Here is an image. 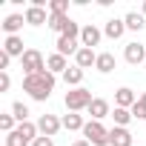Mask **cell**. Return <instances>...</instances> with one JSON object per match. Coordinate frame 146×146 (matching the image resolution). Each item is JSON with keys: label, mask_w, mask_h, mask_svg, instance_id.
<instances>
[{"label": "cell", "mask_w": 146, "mask_h": 146, "mask_svg": "<svg viewBox=\"0 0 146 146\" xmlns=\"http://www.w3.org/2000/svg\"><path fill=\"white\" fill-rule=\"evenodd\" d=\"M54 75L49 69H43V72H37V75H26L23 78V92L32 98V100H49L52 98V92H54Z\"/></svg>", "instance_id": "obj_1"}, {"label": "cell", "mask_w": 146, "mask_h": 146, "mask_svg": "<svg viewBox=\"0 0 146 146\" xmlns=\"http://www.w3.org/2000/svg\"><path fill=\"white\" fill-rule=\"evenodd\" d=\"M92 92L89 89H83V86H78V89H69L66 92V98H63V103H66V109L69 112H83V109H89L92 106Z\"/></svg>", "instance_id": "obj_2"}, {"label": "cell", "mask_w": 146, "mask_h": 146, "mask_svg": "<svg viewBox=\"0 0 146 146\" xmlns=\"http://www.w3.org/2000/svg\"><path fill=\"white\" fill-rule=\"evenodd\" d=\"M83 137L92 143V146H109V129L100 123V120H89L83 126Z\"/></svg>", "instance_id": "obj_3"}, {"label": "cell", "mask_w": 146, "mask_h": 146, "mask_svg": "<svg viewBox=\"0 0 146 146\" xmlns=\"http://www.w3.org/2000/svg\"><path fill=\"white\" fill-rule=\"evenodd\" d=\"M20 63H23V72H26V75H37V72L46 69V60H43V54H40L37 49H26V54L20 57Z\"/></svg>", "instance_id": "obj_4"}, {"label": "cell", "mask_w": 146, "mask_h": 146, "mask_svg": "<svg viewBox=\"0 0 146 146\" xmlns=\"http://www.w3.org/2000/svg\"><path fill=\"white\" fill-rule=\"evenodd\" d=\"M37 129H40V135L54 137V135L63 129V120H60L57 115H40V117H37Z\"/></svg>", "instance_id": "obj_5"}, {"label": "cell", "mask_w": 146, "mask_h": 146, "mask_svg": "<svg viewBox=\"0 0 146 146\" xmlns=\"http://www.w3.org/2000/svg\"><path fill=\"white\" fill-rule=\"evenodd\" d=\"M123 57H126V63H132V66H137V63H143L146 60V46L143 43H126V49H123Z\"/></svg>", "instance_id": "obj_6"}, {"label": "cell", "mask_w": 146, "mask_h": 146, "mask_svg": "<svg viewBox=\"0 0 146 146\" xmlns=\"http://www.w3.org/2000/svg\"><path fill=\"white\" fill-rule=\"evenodd\" d=\"M78 52H80V37H69V35L57 37V54L69 57V54H78Z\"/></svg>", "instance_id": "obj_7"}, {"label": "cell", "mask_w": 146, "mask_h": 146, "mask_svg": "<svg viewBox=\"0 0 146 146\" xmlns=\"http://www.w3.org/2000/svg\"><path fill=\"white\" fill-rule=\"evenodd\" d=\"M109 146H135L132 143V132L123 126H112L109 129Z\"/></svg>", "instance_id": "obj_8"}, {"label": "cell", "mask_w": 146, "mask_h": 146, "mask_svg": "<svg viewBox=\"0 0 146 146\" xmlns=\"http://www.w3.org/2000/svg\"><path fill=\"white\" fill-rule=\"evenodd\" d=\"M100 37H103V32L98 29V26H83V32H80V46H86V49H95L98 43H100Z\"/></svg>", "instance_id": "obj_9"}, {"label": "cell", "mask_w": 146, "mask_h": 146, "mask_svg": "<svg viewBox=\"0 0 146 146\" xmlns=\"http://www.w3.org/2000/svg\"><path fill=\"white\" fill-rule=\"evenodd\" d=\"M135 103H137V95H135L129 86H120V89L115 92V106H117V109H132Z\"/></svg>", "instance_id": "obj_10"}, {"label": "cell", "mask_w": 146, "mask_h": 146, "mask_svg": "<svg viewBox=\"0 0 146 146\" xmlns=\"http://www.w3.org/2000/svg\"><path fill=\"white\" fill-rule=\"evenodd\" d=\"M26 23L29 26H43V23H49V12L43 6H29L26 9Z\"/></svg>", "instance_id": "obj_11"}, {"label": "cell", "mask_w": 146, "mask_h": 146, "mask_svg": "<svg viewBox=\"0 0 146 146\" xmlns=\"http://www.w3.org/2000/svg\"><path fill=\"white\" fill-rule=\"evenodd\" d=\"M123 32H126V23H123L120 17H112V20H106V26H103V35H106L109 40H120Z\"/></svg>", "instance_id": "obj_12"}, {"label": "cell", "mask_w": 146, "mask_h": 146, "mask_svg": "<svg viewBox=\"0 0 146 146\" xmlns=\"http://www.w3.org/2000/svg\"><path fill=\"white\" fill-rule=\"evenodd\" d=\"M86 112L92 115V120H103L106 115H112V106H109V100H103V98H95V100H92V106H89Z\"/></svg>", "instance_id": "obj_13"}, {"label": "cell", "mask_w": 146, "mask_h": 146, "mask_svg": "<svg viewBox=\"0 0 146 146\" xmlns=\"http://www.w3.org/2000/svg\"><path fill=\"white\" fill-rule=\"evenodd\" d=\"M23 23H26V15H9V17L0 23V26H3V32H6L9 37H15V35L23 29Z\"/></svg>", "instance_id": "obj_14"}, {"label": "cell", "mask_w": 146, "mask_h": 146, "mask_svg": "<svg viewBox=\"0 0 146 146\" xmlns=\"http://www.w3.org/2000/svg\"><path fill=\"white\" fill-rule=\"evenodd\" d=\"M3 52H6L9 57H23V54H26V49H23V37H20V35H15V37H6V43H3Z\"/></svg>", "instance_id": "obj_15"}, {"label": "cell", "mask_w": 146, "mask_h": 146, "mask_svg": "<svg viewBox=\"0 0 146 146\" xmlns=\"http://www.w3.org/2000/svg\"><path fill=\"white\" fill-rule=\"evenodd\" d=\"M98 63V54H95V49H86V46H80V52L75 54V66H80L83 72L89 69V66H95Z\"/></svg>", "instance_id": "obj_16"}, {"label": "cell", "mask_w": 146, "mask_h": 146, "mask_svg": "<svg viewBox=\"0 0 146 146\" xmlns=\"http://www.w3.org/2000/svg\"><path fill=\"white\" fill-rule=\"evenodd\" d=\"M60 120H63V129H66V132H83V126H86L83 115H78V112H69V115H63Z\"/></svg>", "instance_id": "obj_17"}, {"label": "cell", "mask_w": 146, "mask_h": 146, "mask_svg": "<svg viewBox=\"0 0 146 146\" xmlns=\"http://www.w3.org/2000/svg\"><path fill=\"white\" fill-rule=\"evenodd\" d=\"M115 66H117V60H115V54H112V52H100V54H98L95 69L100 72V75H109V72H115Z\"/></svg>", "instance_id": "obj_18"}, {"label": "cell", "mask_w": 146, "mask_h": 146, "mask_svg": "<svg viewBox=\"0 0 146 146\" xmlns=\"http://www.w3.org/2000/svg\"><path fill=\"white\" fill-rule=\"evenodd\" d=\"M46 69L52 72V75H63V72L69 69V63H66V57H63V54H57V52H54V54H49V57H46Z\"/></svg>", "instance_id": "obj_19"}, {"label": "cell", "mask_w": 146, "mask_h": 146, "mask_svg": "<svg viewBox=\"0 0 146 146\" xmlns=\"http://www.w3.org/2000/svg\"><path fill=\"white\" fill-rule=\"evenodd\" d=\"M63 80H66V86L78 89V86L83 83V69H80V66H69V69L63 72Z\"/></svg>", "instance_id": "obj_20"}, {"label": "cell", "mask_w": 146, "mask_h": 146, "mask_svg": "<svg viewBox=\"0 0 146 146\" xmlns=\"http://www.w3.org/2000/svg\"><path fill=\"white\" fill-rule=\"evenodd\" d=\"M69 20H72L69 15H49V23H46V26H49L52 32H60V35H63L66 26H69Z\"/></svg>", "instance_id": "obj_21"}, {"label": "cell", "mask_w": 146, "mask_h": 146, "mask_svg": "<svg viewBox=\"0 0 146 146\" xmlns=\"http://www.w3.org/2000/svg\"><path fill=\"white\" fill-rule=\"evenodd\" d=\"M123 23H126V29H132V32H140V29L146 26V17H143L140 12H129V15L123 17Z\"/></svg>", "instance_id": "obj_22"}, {"label": "cell", "mask_w": 146, "mask_h": 146, "mask_svg": "<svg viewBox=\"0 0 146 146\" xmlns=\"http://www.w3.org/2000/svg\"><path fill=\"white\" fill-rule=\"evenodd\" d=\"M112 117H115V126H123V129H126V126L135 120V117H132V109H117V106H115Z\"/></svg>", "instance_id": "obj_23"}, {"label": "cell", "mask_w": 146, "mask_h": 146, "mask_svg": "<svg viewBox=\"0 0 146 146\" xmlns=\"http://www.w3.org/2000/svg\"><path fill=\"white\" fill-rule=\"evenodd\" d=\"M6 146H32V143L26 140V135L20 129H15L12 135H6Z\"/></svg>", "instance_id": "obj_24"}, {"label": "cell", "mask_w": 146, "mask_h": 146, "mask_svg": "<svg viewBox=\"0 0 146 146\" xmlns=\"http://www.w3.org/2000/svg\"><path fill=\"white\" fill-rule=\"evenodd\" d=\"M132 117L135 120H146V92L137 98V103L132 106Z\"/></svg>", "instance_id": "obj_25"}, {"label": "cell", "mask_w": 146, "mask_h": 146, "mask_svg": "<svg viewBox=\"0 0 146 146\" xmlns=\"http://www.w3.org/2000/svg\"><path fill=\"white\" fill-rule=\"evenodd\" d=\"M12 115H15V120H17V123H26L32 112H29V106H26V103H15V106H12Z\"/></svg>", "instance_id": "obj_26"}, {"label": "cell", "mask_w": 146, "mask_h": 146, "mask_svg": "<svg viewBox=\"0 0 146 146\" xmlns=\"http://www.w3.org/2000/svg\"><path fill=\"white\" fill-rule=\"evenodd\" d=\"M69 0H49V15H66Z\"/></svg>", "instance_id": "obj_27"}, {"label": "cell", "mask_w": 146, "mask_h": 146, "mask_svg": "<svg viewBox=\"0 0 146 146\" xmlns=\"http://www.w3.org/2000/svg\"><path fill=\"white\" fill-rule=\"evenodd\" d=\"M0 129H3L6 135H12L17 126H15V115H0Z\"/></svg>", "instance_id": "obj_28"}, {"label": "cell", "mask_w": 146, "mask_h": 146, "mask_svg": "<svg viewBox=\"0 0 146 146\" xmlns=\"http://www.w3.org/2000/svg\"><path fill=\"white\" fill-rule=\"evenodd\" d=\"M12 86V78H9V72H0V92H9Z\"/></svg>", "instance_id": "obj_29"}, {"label": "cell", "mask_w": 146, "mask_h": 146, "mask_svg": "<svg viewBox=\"0 0 146 146\" xmlns=\"http://www.w3.org/2000/svg\"><path fill=\"white\" fill-rule=\"evenodd\" d=\"M9 63H12V57L6 52H0V72H9Z\"/></svg>", "instance_id": "obj_30"}, {"label": "cell", "mask_w": 146, "mask_h": 146, "mask_svg": "<svg viewBox=\"0 0 146 146\" xmlns=\"http://www.w3.org/2000/svg\"><path fill=\"white\" fill-rule=\"evenodd\" d=\"M32 146H54V140H52V137H46V135H40V137H37Z\"/></svg>", "instance_id": "obj_31"}, {"label": "cell", "mask_w": 146, "mask_h": 146, "mask_svg": "<svg viewBox=\"0 0 146 146\" xmlns=\"http://www.w3.org/2000/svg\"><path fill=\"white\" fill-rule=\"evenodd\" d=\"M72 146H92V143H89L86 137H78V140H75V143H72Z\"/></svg>", "instance_id": "obj_32"}, {"label": "cell", "mask_w": 146, "mask_h": 146, "mask_svg": "<svg viewBox=\"0 0 146 146\" xmlns=\"http://www.w3.org/2000/svg\"><path fill=\"white\" fill-rule=\"evenodd\" d=\"M140 15H143V17H146V0H143V9H140Z\"/></svg>", "instance_id": "obj_33"}]
</instances>
